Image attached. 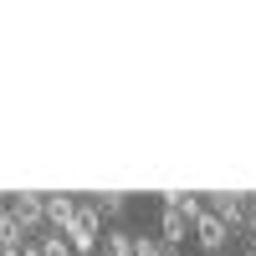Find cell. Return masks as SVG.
Listing matches in <instances>:
<instances>
[{"label": "cell", "mask_w": 256, "mask_h": 256, "mask_svg": "<svg viewBox=\"0 0 256 256\" xmlns=\"http://www.w3.org/2000/svg\"><path fill=\"white\" fill-rule=\"evenodd\" d=\"M102 230H108V226H102V216H98V210H92L88 200H82L77 220H72L67 230H62V236L72 241V251H77V256H98V246H102Z\"/></svg>", "instance_id": "cell-1"}, {"label": "cell", "mask_w": 256, "mask_h": 256, "mask_svg": "<svg viewBox=\"0 0 256 256\" xmlns=\"http://www.w3.org/2000/svg\"><path fill=\"white\" fill-rule=\"evenodd\" d=\"M205 210L216 220H226L236 236H246V226H251V200L246 195H230V190H216V195H205Z\"/></svg>", "instance_id": "cell-2"}, {"label": "cell", "mask_w": 256, "mask_h": 256, "mask_svg": "<svg viewBox=\"0 0 256 256\" xmlns=\"http://www.w3.org/2000/svg\"><path fill=\"white\" fill-rule=\"evenodd\" d=\"M190 241H195L200 251H210V256H220V251H230V241H236V230H230L226 220H216V216L205 210V216L195 220V236H190Z\"/></svg>", "instance_id": "cell-3"}, {"label": "cell", "mask_w": 256, "mask_h": 256, "mask_svg": "<svg viewBox=\"0 0 256 256\" xmlns=\"http://www.w3.org/2000/svg\"><path fill=\"white\" fill-rule=\"evenodd\" d=\"M10 216L31 230V236H41L46 230V195H31V190H20V195H10Z\"/></svg>", "instance_id": "cell-4"}, {"label": "cell", "mask_w": 256, "mask_h": 256, "mask_svg": "<svg viewBox=\"0 0 256 256\" xmlns=\"http://www.w3.org/2000/svg\"><path fill=\"white\" fill-rule=\"evenodd\" d=\"M77 210H82L77 195H46V226H52V230H67V226L77 220Z\"/></svg>", "instance_id": "cell-5"}, {"label": "cell", "mask_w": 256, "mask_h": 256, "mask_svg": "<svg viewBox=\"0 0 256 256\" xmlns=\"http://www.w3.org/2000/svg\"><path fill=\"white\" fill-rule=\"evenodd\" d=\"M159 236H164V246H184V236H195V226H190L180 210L159 205Z\"/></svg>", "instance_id": "cell-6"}, {"label": "cell", "mask_w": 256, "mask_h": 256, "mask_svg": "<svg viewBox=\"0 0 256 256\" xmlns=\"http://www.w3.org/2000/svg\"><path fill=\"white\" fill-rule=\"evenodd\" d=\"M134 241H138V230H128V226L118 220V226H108V230H102L98 256H134Z\"/></svg>", "instance_id": "cell-7"}, {"label": "cell", "mask_w": 256, "mask_h": 256, "mask_svg": "<svg viewBox=\"0 0 256 256\" xmlns=\"http://www.w3.org/2000/svg\"><path fill=\"white\" fill-rule=\"evenodd\" d=\"M26 241H31V230L10 216V200H0V246H6V251H20Z\"/></svg>", "instance_id": "cell-8"}, {"label": "cell", "mask_w": 256, "mask_h": 256, "mask_svg": "<svg viewBox=\"0 0 256 256\" xmlns=\"http://www.w3.org/2000/svg\"><path fill=\"white\" fill-rule=\"evenodd\" d=\"M164 205H169V210H180L190 226L205 216V195H190V190H169V195H164Z\"/></svg>", "instance_id": "cell-9"}, {"label": "cell", "mask_w": 256, "mask_h": 256, "mask_svg": "<svg viewBox=\"0 0 256 256\" xmlns=\"http://www.w3.org/2000/svg\"><path fill=\"white\" fill-rule=\"evenodd\" d=\"M88 205L98 210V216H108L113 226L128 216V195H118V190H102V195H88Z\"/></svg>", "instance_id": "cell-10"}, {"label": "cell", "mask_w": 256, "mask_h": 256, "mask_svg": "<svg viewBox=\"0 0 256 256\" xmlns=\"http://www.w3.org/2000/svg\"><path fill=\"white\" fill-rule=\"evenodd\" d=\"M31 241L41 246V256H77V251H72V241L62 236V230H52V226L41 230V236H31Z\"/></svg>", "instance_id": "cell-11"}, {"label": "cell", "mask_w": 256, "mask_h": 256, "mask_svg": "<svg viewBox=\"0 0 256 256\" xmlns=\"http://www.w3.org/2000/svg\"><path fill=\"white\" fill-rule=\"evenodd\" d=\"M169 246H164V236L159 230H138V241H134V256H164Z\"/></svg>", "instance_id": "cell-12"}, {"label": "cell", "mask_w": 256, "mask_h": 256, "mask_svg": "<svg viewBox=\"0 0 256 256\" xmlns=\"http://www.w3.org/2000/svg\"><path fill=\"white\" fill-rule=\"evenodd\" d=\"M246 241H256V216H251V226H246Z\"/></svg>", "instance_id": "cell-13"}, {"label": "cell", "mask_w": 256, "mask_h": 256, "mask_svg": "<svg viewBox=\"0 0 256 256\" xmlns=\"http://www.w3.org/2000/svg\"><path fill=\"white\" fill-rule=\"evenodd\" d=\"M241 256H256V241H246V251H241Z\"/></svg>", "instance_id": "cell-14"}, {"label": "cell", "mask_w": 256, "mask_h": 256, "mask_svg": "<svg viewBox=\"0 0 256 256\" xmlns=\"http://www.w3.org/2000/svg\"><path fill=\"white\" fill-rule=\"evenodd\" d=\"M164 256H184V251H180V246H169V251H164Z\"/></svg>", "instance_id": "cell-15"}, {"label": "cell", "mask_w": 256, "mask_h": 256, "mask_svg": "<svg viewBox=\"0 0 256 256\" xmlns=\"http://www.w3.org/2000/svg\"><path fill=\"white\" fill-rule=\"evenodd\" d=\"M220 256H241V251H236V246H230V251H220Z\"/></svg>", "instance_id": "cell-16"}, {"label": "cell", "mask_w": 256, "mask_h": 256, "mask_svg": "<svg viewBox=\"0 0 256 256\" xmlns=\"http://www.w3.org/2000/svg\"><path fill=\"white\" fill-rule=\"evenodd\" d=\"M0 256H10V251H6V246H0Z\"/></svg>", "instance_id": "cell-17"}]
</instances>
